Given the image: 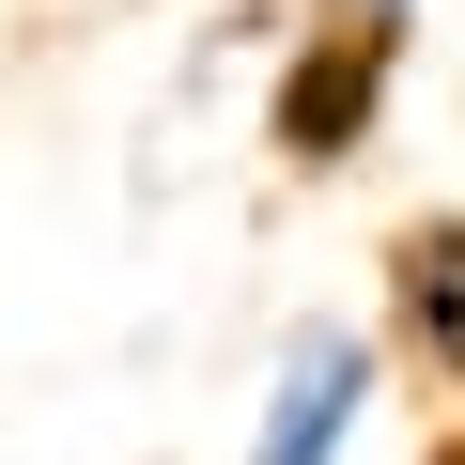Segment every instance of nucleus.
Instances as JSON below:
<instances>
[{"label": "nucleus", "instance_id": "1", "mask_svg": "<svg viewBox=\"0 0 465 465\" xmlns=\"http://www.w3.org/2000/svg\"><path fill=\"white\" fill-rule=\"evenodd\" d=\"M372 326H311V341H280V388H264V419H249V465H341L357 450V419H372Z\"/></svg>", "mask_w": 465, "mask_h": 465}, {"label": "nucleus", "instance_id": "2", "mask_svg": "<svg viewBox=\"0 0 465 465\" xmlns=\"http://www.w3.org/2000/svg\"><path fill=\"white\" fill-rule=\"evenodd\" d=\"M388 63H403V47H357V32H311V63L280 78V155H295V171H341V155L372 140V94H388Z\"/></svg>", "mask_w": 465, "mask_h": 465}, {"label": "nucleus", "instance_id": "3", "mask_svg": "<svg viewBox=\"0 0 465 465\" xmlns=\"http://www.w3.org/2000/svg\"><path fill=\"white\" fill-rule=\"evenodd\" d=\"M388 311L434 372H465V232H403V264H388Z\"/></svg>", "mask_w": 465, "mask_h": 465}, {"label": "nucleus", "instance_id": "4", "mask_svg": "<svg viewBox=\"0 0 465 465\" xmlns=\"http://www.w3.org/2000/svg\"><path fill=\"white\" fill-rule=\"evenodd\" d=\"M311 16H326V32H357V47H403V16H419V0H311Z\"/></svg>", "mask_w": 465, "mask_h": 465}]
</instances>
